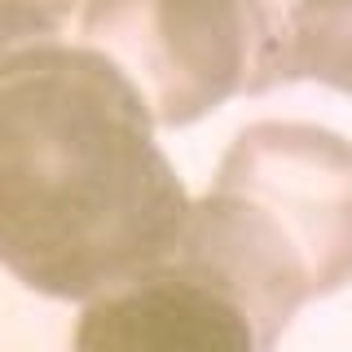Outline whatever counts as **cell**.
Wrapping results in <instances>:
<instances>
[{
	"label": "cell",
	"instance_id": "277c9868",
	"mask_svg": "<svg viewBox=\"0 0 352 352\" xmlns=\"http://www.w3.org/2000/svg\"><path fill=\"white\" fill-rule=\"evenodd\" d=\"M71 352H260L247 313L181 260L93 295Z\"/></svg>",
	"mask_w": 352,
	"mask_h": 352
},
{
	"label": "cell",
	"instance_id": "6da1fadb",
	"mask_svg": "<svg viewBox=\"0 0 352 352\" xmlns=\"http://www.w3.org/2000/svg\"><path fill=\"white\" fill-rule=\"evenodd\" d=\"M190 190L141 93L88 44L0 62V264L36 295L93 300L172 260Z\"/></svg>",
	"mask_w": 352,
	"mask_h": 352
},
{
	"label": "cell",
	"instance_id": "7a4b0ae2",
	"mask_svg": "<svg viewBox=\"0 0 352 352\" xmlns=\"http://www.w3.org/2000/svg\"><path fill=\"white\" fill-rule=\"evenodd\" d=\"M172 260L220 286L273 352L308 300L352 282V141L295 119L242 128Z\"/></svg>",
	"mask_w": 352,
	"mask_h": 352
},
{
	"label": "cell",
	"instance_id": "5b68a950",
	"mask_svg": "<svg viewBox=\"0 0 352 352\" xmlns=\"http://www.w3.org/2000/svg\"><path fill=\"white\" fill-rule=\"evenodd\" d=\"M242 27V93L326 84L352 93V0H234Z\"/></svg>",
	"mask_w": 352,
	"mask_h": 352
},
{
	"label": "cell",
	"instance_id": "8992f818",
	"mask_svg": "<svg viewBox=\"0 0 352 352\" xmlns=\"http://www.w3.org/2000/svg\"><path fill=\"white\" fill-rule=\"evenodd\" d=\"M84 0H0V62L40 44H58L66 18Z\"/></svg>",
	"mask_w": 352,
	"mask_h": 352
},
{
	"label": "cell",
	"instance_id": "3957f363",
	"mask_svg": "<svg viewBox=\"0 0 352 352\" xmlns=\"http://www.w3.org/2000/svg\"><path fill=\"white\" fill-rule=\"evenodd\" d=\"M80 36L163 128L198 124L242 93L247 53L234 0H84Z\"/></svg>",
	"mask_w": 352,
	"mask_h": 352
}]
</instances>
